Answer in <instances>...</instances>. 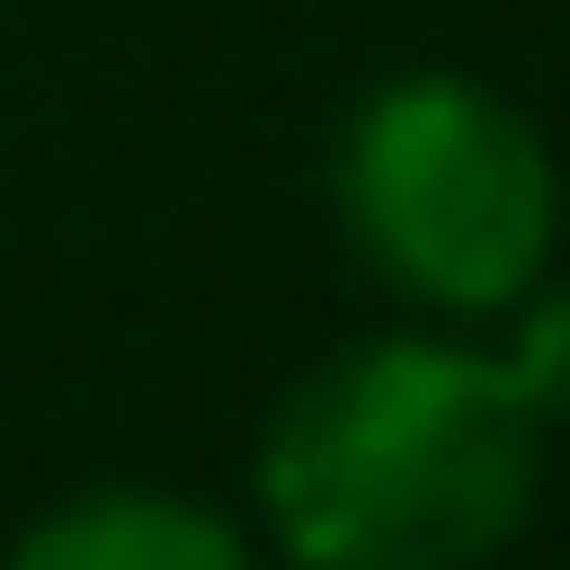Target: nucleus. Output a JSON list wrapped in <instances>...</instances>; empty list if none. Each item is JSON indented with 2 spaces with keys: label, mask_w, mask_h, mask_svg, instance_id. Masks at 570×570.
Returning a JSON list of instances; mask_svg holds the SVG:
<instances>
[{
  "label": "nucleus",
  "mask_w": 570,
  "mask_h": 570,
  "mask_svg": "<svg viewBox=\"0 0 570 570\" xmlns=\"http://www.w3.org/2000/svg\"><path fill=\"white\" fill-rule=\"evenodd\" d=\"M558 431V317L546 292L482 330H393L305 367L254 444L266 546L292 570H482L532 520Z\"/></svg>",
  "instance_id": "nucleus-1"
},
{
  "label": "nucleus",
  "mask_w": 570,
  "mask_h": 570,
  "mask_svg": "<svg viewBox=\"0 0 570 570\" xmlns=\"http://www.w3.org/2000/svg\"><path fill=\"white\" fill-rule=\"evenodd\" d=\"M330 204L343 242L381 266L406 305L494 330L520 292H546V242H558V178L520 102H494L482 77H393L343 115L330 153Z\"/></svg>",
  "instance_id": "nucleus-2"
},
{
  "label": "nucleus",
  "mask_w": 570,
  "mask_h": 570,
  "mask_svg": "<svg viewBox=\"0 0 570 570\" xmlns=\"http://www.w3.org/2000/svg\"><path fill=\"white\" fill-rule=\"evenodd\" d=\"M0 570H266L254 532L204 508V494H153V482H102V494H63L13 532Z\"/></svg>",
  "instance_id": "nucleus-3"
}]
</instances>
